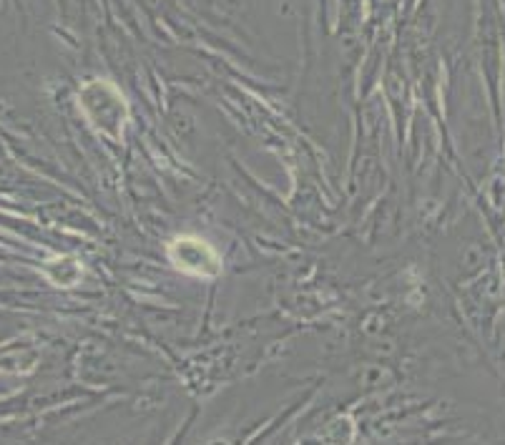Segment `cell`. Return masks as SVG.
I'll use <instances>...</instances> for the list:
<instances>
[{
	"instance_id": "6da1fadb",
	"label": "cell",
	"mask_w": 505,
	"mask_h": 445,
	"mask_svg": "<svg viewBox=\"0 0 505 445\" xmlns=\"http://www.w3.org/2000/svg\"><path fill=\"white\" fill-rule=\"evenodd\" d=\"M171 260L176 262L179 269H184L189 274H199V277H214L222 272V260L219 254L211 249L204 240L197 237H179L171 242Z\"/></svg>"
}]
</instances>
